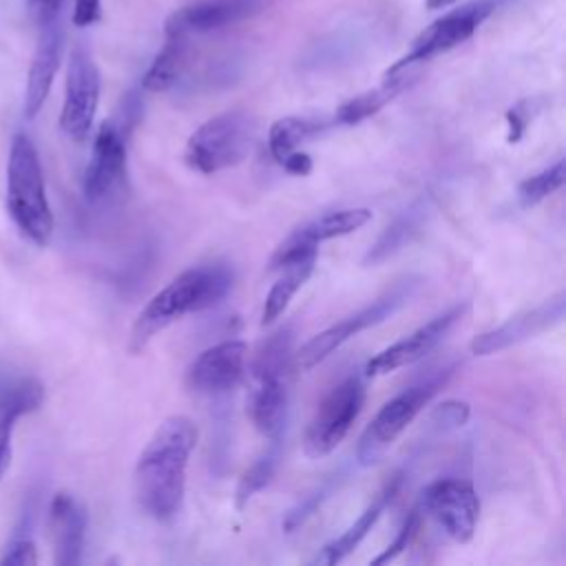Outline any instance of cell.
<instances>
[{"mask_svg": "<svg viewBox=\"0 0 566 566\" xmlns=\"http://www.w3.org/2000/svg\"><path fill=\"white\" fill-rule=\"evenodd\" d=\"M197 444V427L186 416L166 418L135 464V497L139 509L157 522L172 520L184 502L186 469Z\"/></svg>", "mask_w": 566, "mask_h": 566, "instance_id": "6da1fadb", "label": "cell"}, {"mask_svg": "<svg viewBox=\"0 0 566 566\" xmlns=\"http://www.w3.org/2000/svg\"><path fill=\"white\" fill-rule=\"evenodd\" d=\"M424 511L455 542H469L480 517V500L467 480L444 478L429 484L422 493Z\"/></svg>", "mask_w": 566, "mask_h": 566, "instance_id": "30bf717a", "label": "cell"}, {"mask_svg": "<svg viewBox=\"0 0 566 566\" xmlns=\"http://www.w3.org/2000/svg\"><path fill=\"white\" fill-rule=\"evenodd\" d=\"M2 566H33L38 564V548L31 537H13L0 559Z\"/></svg>", "mask_w": 566, "mask_h": 566, "instance_id": "f1b7e54d", "label": "cell"}, {"mask_svg": "<svg viewBox=\"0 0 566 566\" xmlns=\"http://www.w3.org/2000/svg\"><path fill=\"white\" fill-rule=\"evenodd\" d=\"M186 55H188V38H179V35L166 38V44L146 69L142 77V86L150 93H161L172 88L184 71Z\"/></svg>", "mask_w": 566, "mask_h": 566, "instance_id": "603a6c76", "label": "cell"}, {"mask_svg": "<svg viewBox=\"0 0 566 566\" xmlns=\"http://www.w3.org/2000/svg\"><path fill=\"white\" fill-rule=\"evenodd\" d=\"M290 358H292V329L281 327L268 340L261 343V347L254 356V363H252V371L256 378H263V376H283L285 378Z\"/></svg>", "mask_w": 566, "mask_h": 566, "instance_id": "d4e9b609", "label": "cell"}, {"mask_svg": "<svg viewBox=\"0 0 566 566\" xmlns=\"http://www.w3.org/2000/svg\"><path fill=\"white\" fill-rule=\"evenodd\" d=\"M259 387L252 394V422L256 429L270 438L279 436L285 422L287 411V387L283 376H263L256 378Z\"/></svg>", "mask_w": 566, "mask_h": 566, "instance_id": "ffe728a7", "label": "cell"}, {"mask_svg": "<svg viewBox=\"0 0 566 566\" xmlns=\"http://www.w3.org/2000/svg\"><path fill=\"white\" fill-rule=\"evenodd\" d=\"M102 18V0H73V24L91 27Z\"/></svg>", "mask_w": 566, "mask_h": 566, "instance_id": "1f68e13d", "label": "cell"}, {"mask_svg": "<svg viewBox=\"0 0 566 566\" xmlns=\"http://www.w3.org/2000/svg\"><path fill=\"white\" fill-rule=\"evenodd\" d=\"M500 4H502V0H471L458 9L442 13L413 40L411 49L387 69L385 77L402 75L409 66H413L418 62H427V60L467 42L478 31V27Z\"/></svg>", "mask_w": 566, "mask_h": 566, "instance_id": "52a82bcc", "label": "cell"}, {"mask_svg": "<svg viewBox=\"0 0 566 566\" xmlns=\"http://www.w3.org/2000/svg\"><path fill=\"white\" fill-rule=\"evenodd\" d=\"M453 369L455 367H444L436 374H429L418 385H411L409 389L391 398L363 431L356 449V460L363 467L376 464L396 442V438L407 429V424L418 416V411L438 394V389L447 385Z\"/></svg>", "mask_w": 566, "mask_h": 566, "instance_id": "5b68a950", "label": "cell"}, {"mask_svg": "<svg viewBox=\"0 0 566 566\" xmlns=\"http://www.w3.org/2000/svg\"><path fill=\"white\" fill-rule=\"evenodd\" d=\"M365 402V387L358 376H349L338 382L329 394L321 400L314 418L310 420L303 438V451L307 458H323L332 453L354 420L358 418Z\"/></svg>", "mask_w": 566, "mask_h": 566, "instance_id": "ba28073f", "label": "cell"}, {"mask_svg": "<svg viewBox=\"0 0 566 566\" xmlns=\"http://www.w3.org/2000/svg\"><path fill=\"white\" fill-rule=\"evenodd\" d=\"M248 345L243 340H223L203 349L188 367L186 382L203 396H219L239 385L245 374Z\"/></svg>", "mask_w": 566, "mask_h": 566, "instance_id": "4fadbf2b", "label": "cell"}, {"mask_svg": "<svg viewBox=\"0 0 566 566\" xmlns=\"http://www.w3.org/2000/svg\"><path fill=\"white\" fill-rule=\"evenodd\" d=\"M49 531L55 564L75 566L82 559L86 537V511L71 493L62 491L53 495L49 506Z\"/></svg>", "mask_w": 566, "mask_h": 566, "instance_id": "e0dca14e", "label": "cell"}, {"mask_svg": "<svg viewBox=\"0 0 566 566\" xmlns=\"http://www.w3.org/2000/svg\"><path fill=\"white\" fill-rule=\"evenodd\" d=\"M369 219H371L369 208H340V210H332V212H325V214L312 219L310 223L294 230L292 237L303 241V243L318 245L327 239H336V237H345V234L356 232Z\"/></svg>", "mask_w": 566, "mask_h": 566, "instance_id": "44dd1931", "label": "cell"}, {"mask_svg": "<svg viewBox=\"0 0 566 566\" xmlns=\"http://www.w3.org/2000/svg\"><path fill=\"white\" fill-rule=\"evenodd\" d=\"M62 7L64 0H27V11L35 27H44L49 22L60 20Z\"/></svg>", "mask_w": 566, "mask_h": 566, "instance_id": "f546056e", "label": "cell"}, {"mask_svg": "<svg viewBox=\"0 0 566 566\" xmlns=\"http://www.w3.org/2000/svg\"><path fill=\"white\" fill-rule=\"evenodd\" d=\"M564 310H566V294L557 292L551 298L542 301L537 307L520 312L509 321H504L502 325L478 334L471 340V352L475 356H489L506 347H513L526 338H533L539 332L557 325L564 318Z\"/></svg>", "mask_w": 566, "mask_h": 566, "instance_id": "7c38bea8", "label": "cell"}, {"mask_svg": "<svg viewBox=\"0 0 566 566\" xmlns=\"http://www.w3.org/2000/svg\"><path fill=\"white\" fill-rule=\"evenodd\" d=\"M420 285V279H402L396 285H391V290H387L385 294H380L374 303H369L367 307L354 312L352 316L334 323L332 327L323 329L321 334H316L314 338H310L296 354H294V365L298 371H310L314 369L318 363H323L334 349H338L343 343H347L352 336L360 334L363 329H369L382 321H387L391 314H396L405 303H409V298L416 294Z\"/></svg>", "mask_w": 566, "mask_h": 566, "instance_id": "8992f818", "label": "cell"}, {"mask_svg": "<svg viewBox=\"0 0 566 566\" xmlns=\"http://www.w3.org/2000/svg\"><path fill=\"white\" fill-rule=\"evenodd\" d=\"M281 166H283L290 175L303 177V175H307V172L312 170V157L305 155V153H296V150H294V153H290L287 157H283Z\"/></svg>", "mask_w": 566, "mask_h": 566, "instance_id": "836d02e7", "label": "cell"}, {"mask_svg": "<svg viewBox=\"0 0 566 566\" xmlns=\"http://www.w3.org/2000/svg\"><path fill=\"white\" fill-rule=\"evenodd\" d=\"M418 522H420V513H418V511H411V513L407 515L402 528L398 531V537H396L371 564H374V566H380V564H387V562L396 559V557L407 548V544L413 539V535H416V531H418Z\"/></svg>", "mask_w": 566, "mask_h": 566, "instance_id": "83f0119b", "label": "cell"}, {"mask_svg": "<svg viewBox=\"0 0 566 566\" xmlns=\"http://www.w3.org/2000/svg\"><path fill=\"white\" fill-rule=\"evenodd\" d=\"M453 2H458V0H424V7L427 9H447Z\"/></svg>", "mask_w": 566, "mask_h": 566, "instance_id": "e575fe53", "label": "cell"}, {"mask_svg": "<svg viewBox=\"0 0 566 566\" xmlns=\"http://www.w3.org/2000/svg\"><path fill=\"white\" fill-rule=\"evenodd\" d=\"M325 126H327L325 122L310 119V117H298V115H290V117L276 119L270 126V133H268L270 155L281 164L283 157L294 153L298 144H303L307 137L316 135Z\"/></svg>", "mask_w": 566, "mask_h": 566, "instance_id": "cb8c5ba5", "label": "cell"}, {"mask_svg": "<svg viewBox=\"0 0 566 566\" xmlns=\"http://www.w3.org/2000/svg\"><path fill=\"white\" fill-rule=\"evenodd\" d=\"M230 287L232 270L223 263H206L181 272L142 307L130 327L128 352L142 354L161 329L190 312L217 305Z\"/></svg>", "mask_w": 566, "mask_h": 566, "instance_id": "7a4b0ae2", "label": "cell"}, {"mask_svg": "<svg viewBox=\"0 0 566 566\" xmlns=\"http://www.w3.org/2000/svg\"><path fill=\"white\" fill-rule=\"evenodd\" d=\"M62 44H64V29L62 22H49L44 27H38V44L33 51V60L27 75V88H24V117L33 119L40 108L44 106L53 80L60 69L62 60Z\"/></svg>", "mask_w": 566, "mask_h": 566, "instance_id": "9a60e30c", "label": "cell"}, {"mask_svg": "<svg viewBox=\"0 0 566 566\" xmlns=\"http://www.w3.org/2000/svg\"><path fill=\"white\" fill-rule=\"evenodd\" d=\"M464 312H467V305H453L447 312H442L436 318L420 325L409 336H405V338L396 340L394 345H389L387 349L378 352L365 365V376H369V378L385 376L389 371H396L398 367H405V365H411V363L420 360L451 332V327L464 316Z\"/></svg>", "mask_w": 566, "mask_h": 566, "instance_id": "5bb4252c", "label": "cell"}, {"mask_svg": "<svg viewBox=\"0 0 566 566\" xmlns=\"http://www.w3.org/2000/svg\"><path fill=\"white\" fill-rule=\"evenodd\" d=\"M562 184H564V159H557L555 164L539 170L537 175L526 177L517 186V199L524 208H531L542 199L551 197L557 188H562Z\"/></svg>", "mask_w": 566, "mask_h": 566, "instance_id": "4316f807", "label": "cell"}, {"mask_svg": "<svg viewBox=\"0 0 566 566\" xmlns=\"http://www.w3.org/2000/svg\"><path fill=\"white\" fill-rule=\"evenodd\" d=\"M99 104V71L91 53L75 46L69 57L60 128L75 142H84L93 128Z\"/></svg>", "mask_w": 566, "mask_h": 566, "instance_id": "9c48e42d", "label": "cell"}, {"mask_svg": "<svg viewBox=\"0 0 566 566\" xmlns=\"http://www.w3.org/2000/svg\"><path fill=\"white\" fill-rule=\"evenodd\" d=\"M126 175V142L117 124L104 122L93 139L88 166L84 170V197L99 203L113 195Z\"/></svg>", "mask_w": 566, "mask_h": 566, "instance_id": "8fae6325", "label": "cell"}, {"mask_svg": "<svg viewBox=\"0 0 566 566\" xmlns=\"http://www.w3.org/2000/svg\"><path fill=\"white\" fill-rule=\"evenodd\" d=\"M7 212L15 228L35 245H46L53 234V212L46 199L42 164L33 142L18 133L7 159Z\"/></svg>", "mask_w": 566, "mask_h": 566, "instance_id": "3957f363", "label": "cell"}, {"mask_svg": "<svg viewBox=\"0 0 566 566\" xmlns=\"http://www.w3.org/2000/svg\"><path fill=\"white\" fill-rule=\"evenodd\" d=\"M254 142V119L245 111H226L203 122L186 144V164L212 175L241 164Z\"/></svg>", "mask_w": 566, "mask_h": 566, "instance_id": "277c9868", "label": "cell"}, {"mask_svg": "<svg viewBox=\"0 0 566 566\" xmlns=\"http://www.w3.org/2000/svg\"><path fill=\"white\" fill-rule=\"evenodd\" d=\"M433 418L444 427H462L469 418V405L458 400H447L436 407Z\"/></svg>", "mask_w": 566, "mask_h": 566, "instance_id": "4dcf8cb0", "label": "cell"}, {"mask_svg": "<svg viewBox=\"0 0 566 566\" xmlns=\"http://www.w3.org/2000/svg\"><path fill=\"white\" fill-rule=\"evenodd\" d=\"M411 84V80H407V75H394V77H385L380 86L365 91L347 102H343L336 113H334V122L338 124H358L367 117H371L374 113H378L382 106H387L396 95H400L407 86Z\"/></svg>", "mask_w": 566, "mask_h": 566, "instance_id": "7402d4cb", "label": "cell"}, {"mask_svg": "<svg viewBox=\"0 0 566 566\" xmlns=\"http://www.w3.org/2000/svg\"><path fill=\"white\" fill-rule=\"evenodd\" d=\"M506 122H509V135L506 139L511 144H515L522 135H524V128H526V122H528V115L524 111V104H515L509 113H506Z\"/></svg>", "mask_w": 566, "mask_h": 566, "instance_id": "d6a6232c", "label": "cell"}, {"mask_svg": "<svg viewBox=\"0 0 566 566\" xmlns=\"http://www.w3.org/2000/svg\"><path fill=\"white\" fill-rule=\"evenodd\" d=\"M256 7V0H199L172 11L166 20L164 31L166 38H188L192 33H203L234 24L254 13Z\"/></svg>", "mask_w": 566, "mask_h": 566, "instance_id": "2e32d148", "label": "cell"}, {"mask_svg": "<svg viewBox=\"0 0 566 566\" xmlns=\"http://www.w3.org/2000/svg\"><path fill=\"white\" fill-rule=\"evenodd\" d=\"M400 482H402V478H400V475H394V478L382 486V491L374 497V502L356 517V522H354L345 533H340L336 539H332L329 544H325V546L316 553L314 562H316V564H325V566H332V564L343 562V559L367 537V533L371 531V526L378 522V517L382 515V511L387 509V504H389V502L394 500V495L398 493Z\"/></svg>", "mask_w": 566, "mask_h": 566, "instance_id": "d6986e66", "label": "cell"}, {"mask_svg": "<svg viewBox=\"0 0 566 566\" xmlns=\"http://www.w3.org/2000/svg\"><path fill=\"white\" fill-rule=\"evenodd\" d=\"M44 400V385L38 378L22 376L0 385V480L11 464V438L15 422L35 411Z\"/></svg>", "mask_w": 566, "mask_h": 566, "instance_id": "ac0fdd59", "label": "cell"}, {"mask_svg": "<svg viewBox=\"0 0 566 566\" xmlns=\"http://www.w3.org/2000/svg\"><path fill=\"white\" fill-rule=\"evenodd\" d=\"M279 458H281V453H279V447L274 444L265 455H261L254 464H250L245 469V473L241 475V480L237 484V493H234V500H237L239 509H243L263 486L270 484V480L276 473Z\"/></svg>", "mask_w": 566, "mask_h": 566, "instance_id": "484cf974", "label": "cell"}]
</instances>
